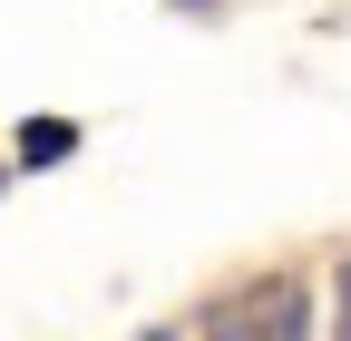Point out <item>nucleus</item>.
Listing matches in <instances>:
<instances>
[{"instance_id":"obj_2","label":"nucleus","mask_w":351,"mask_h":341,"mask_svg":"<svg viewBox=\"0 0 351 341\" xmlns=\"http://www.w3.org/2000/svg\"><path fill=\"white\" fill-rule=\"evenodd\" d=\"M59 156H78V127L69 117H29L20 127V166H59Z\"/></svg>"},{"instance_id":"obj_5","label":"nucleus","mask_w":351,"mask_h":341,"mask_svg":"<svg viewBox=\"0 0 351 341\" xmlns=\"http://www.w3.org/2000/svg\"><path fill=\"white\" fill-rule=\"evenodd\" d=\"M176 10H215V0H176Z\"/></svg>"},{"instance_id":"obj_1","label":"nucleus","mask_w":351,"mask_h":341,"mask_svg":"<svg viewBox=\"0 0 351 341\" xmlns=\"http://www.w3.org/2000/svg\"><path fill=\"white\" fill-rule=\"evenodd\" d=\"M205 331H215V341H313V292H302L293 264H274V273L234 283Z\"/></svg>"},{"instance_id":"obj_4","label":"nucleus","mask_w":351,"mask_h":341,"mask_svg":"<svg viewBox=\"0 0 351 341\" xmlns=\"http://www.w3.org/2000/svg\"><path fill=\"white\" fill-rule=\"evenodd\" d=\"M137 341H186V331H137Z\"/></svg>"},{"instance_id":"obj_3","label":"nucleus","mask_w":351,"mask_h":341,"mask_svg":"<svg viewBox=\"0 0 351 341\" xmlns=\"http://www.w3.org/2000/svg\"><path fill=\"white\" fill-rule=\"evenodd\" d=\"M332 292H341V331H332V341H351V253H341V273H332Z\"/></svg>"}]
</instances>
